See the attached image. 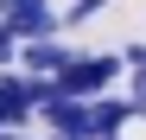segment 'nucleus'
<instances>
[{
	"mask_svg": "<svg viewBox=\"0 0 146 140\" xmlns=\"http://www.w3.org/2000/svg\"><path fill=\"white\" fill-rule=\"evenodd\" d=\"M121 70H127V57H121V51H76V57H70V70H57V89L89 102V96H102Z\"/></svg>",
	"mask_w": 146,
	"mask_h": 140,
	"instance_id": "f257e3e1",
	"label": "nucleus"
},
{
	"mask_svg": "<svg viewBox=\"0 0 146 140\" xmlns=\"http://www.w3.org/2000/svg\"><path fill=\"white\" fill-rule=\"evenodd\" d=\"M38 115H44V121H51L57 134H76V140H95V134H89V102H83V96H64L57 83H51V96L38 102Z\"/></svg>",
	"mask_w": 146,
	"mask_h": 140,
	"instance_id": "f03ea898",
	"label": "nucleus"
},
{
	"mask_svg": "<svg viewBox=\"0 0 146 140\" xmlns=\"http://www.w3.org/2000/svg\"><path fill=\"white\" fill-rule=\"evenodd\" d=\"M70 45L51 32V38H26V51H19V64H26V77H57V70H70Z\"/></svg>",
	"mask_w": 146,
	"mask_h": 140,
	"instance_id": "7ed1b4c3",
	"label": "nucleus"
},
{
	"mask_svg": "<svg viewBox=\"0 0 146 140\" xmlns=\"http://www.w3.org/2000/svg\"><path fill=\"white\" fill-rule=\"evenodd\" d=\"M133 115H140L133 96H127V102H121V96H95V102H89V134H95V140H114Z\"/></svg>",
	"mask_w": 146,
	"mask_h": 140,
	"instance_id": "20e7f679",
	"label": "nucleus"
},
{
	"mask_svg": "<svg viewBox=\"0 0 146 140\" xmlns=\"http://www.w3.org/2000/svg\"><path fill=\"white\" fill-rule=\"evenodd\" d=\"M7 26H13V38H51L64 19H57L51 7H26V13H7Z\"/></svg>",
	"mask_w": 146,
	"mask_h": 140,
	"instance_id": "39448f33",
	"label": "nucleus"
},
{
	"mask_svg": "<svg viewBox=\"0 0 146 140\" xmlns=\"http://www.w3.org/2000/svg\"><path fill=\"white\" fill-rule=\"evenodd\" d=\"M13 57H19V38H13V26H7V19H0V70H7Z\"/></svg>",
	"mask_w": 146,
	"mask_h": 140,
	"instance_id": "423d86ee",
	"label": "nucleus"
},
{
	"mask_svg": "<svg viewBox=\"0 0 146 140\" xmlns=\"http://www.w3.org/2000/svg\"><path fill=\"white\" fill-rule=\"evenodd\" d=\"M26 7H51V0H0V19H7V13H26Z\"/></svg>",
	"mask_w": 146,
	"mask_h": 140,
	"instance_id": "0eeeda50",
	"label": "nucleus"
},
{
	"mask_svg": "<svg viewBox=\"0 0 146 140\" xmlns=\"http://www.w3.org/2000/svg\"><path fill=\"white\" fill-rule=\"evenodd\" d=\"M57 140H76V134H57Z\"/></svg>",
	"mask_w": 146,
	"mask_h": 140,
	"instance_id": "6e6552de",
	"label": "nucleus"
},
{
	"mask_svg": "<svg viewBox=\"0 0 146 140\" xmlns=\"http://www.w3.org/2000/svg\"><path fill=\"white\" fill-rule=\"evenodd\" d=\"M0 140H19V134H0Z\"/></svg>",
	"mask_w": 146,
	"mask_h": 140,
	"instance_id": "1a4fd4ad",
	"label": "nucleus"
},
{
	"mask_svg": "<svg viewBox=\"0 0 146 140\" xmlns=\"http://www.w3.org/2000/svg\"><path fill=\"white\" fill-rule=\"evenodd\" d=\"M95 7H108V0H95Z\"/></svg>",
	"mask_w": 146,
	"mask_h": 140,
	"instance_id": "9d476101",
	"label": "nucleus"
}]
</instances>
